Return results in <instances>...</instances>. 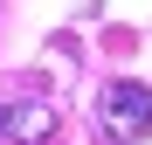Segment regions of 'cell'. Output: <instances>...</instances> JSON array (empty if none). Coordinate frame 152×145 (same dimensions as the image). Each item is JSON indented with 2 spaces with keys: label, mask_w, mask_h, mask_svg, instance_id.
Instances as JSON below:
<instances>
[{
  "label": "cell",
  "mask_w": 152,
  "mask_h": 145,
  "mask_svg": "<svg viewBox=\"0 0 152 145\" xmlns=\"http://www.w3.org/2000/svg\"><path fill=\"white\" fill-rule=\"evenodd\" d=\"M97 125H104V145H138V138H152V90L132 83V76L104 83V97H97Z\"/></svg>",
  "instance_id": "1"
},
{
  "label": "cell",
  "mask_w": 152,
  "mask_h": 145,
  "mask_svg": "<svg viewBox=\"0 0 152 145\" xmlns=\"http://www.w3.org/2000/svg\"><path fill=\"white\" fill-rule=\"evenodd\" d=\"M0 138H14V145H48V138H56V111H48L42 97H14V104H0Z\"/></svg>",
  "instance_id": "2"
}]
</instances>
